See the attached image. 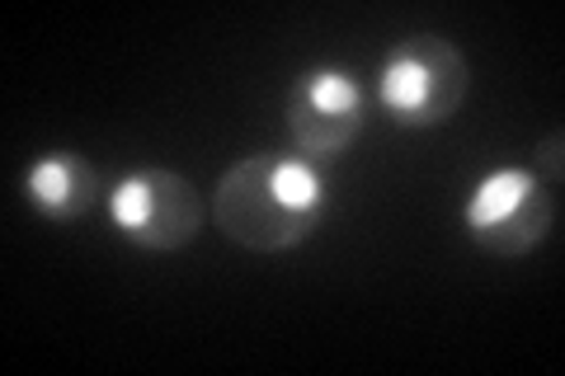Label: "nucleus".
<instances>
[{
  "mask_svg": "<svg viewBox=\"0 0 565 376\" xmlns=\"http://www.w3.org/2000/svg\"><path fill=\"white\" fill-rule=\"evenodd\" d=\"M207 217L232 245L255 255H282L316 236L326 217V184L316 174V160L259 151L236 160L217 179Z\"/></svg>",
  "mask_w": 565,
  "mask_h": 376,
  "instance_id": "f257e3e1",
  "label": "nucleus"
},
{
  "mask_svg": "<svg viewBox=\"0 0 565 376\" xmlns=\"http://www.w3.org/2000/svg\"><path fill=\"white\" fill-rule=\"evenodd\" d=\"M471 89V66L438 33L401 39L377 71V104L401 128H444L462 109Z\"/></svg>",
  "mask_w": 565,
  "mask_h": 376,
  "instance_id": "f03ea898",
  "label": "nucleus"
},
{
  "mask_svg": "<svg viewBox=\"0 0 565 376\" xmlns=\"http://www.w3.org/2000/svg\"><path fill=\"white\" fill-rule=\"evenodd\" d=\"M467 236L494 259H523L556 226V189L537 170H490L462 207Z\"/></svg>",
  "mask_w": 565,
  "mask_h": 376,
  "instance_id": "7ed1b4c3",
  "label": "nucleus"
},
{
  "mask_svg": "<svg viewBox=\"0 0 565 376\" xmlns=\"http://www.w3.org/2000/svg\"><path fill=\"white\" fill-rule=\"evenodd\" d=\"M104 207H109V222L122 236L141 249H156V255L184 249L207 222L203 193L193 189L184 174L161 170V165H147L128 179H118L109 189V198H104Z\"/></svg>",
  "mask_w": 565,
  "mask_h": 376,
  "instance_id": "20e7f679",
  "label": "nucleus"
},
{
  "mask_svg": "<svg viewBox=\"0 0 565 376\" xmlns=\"http://www.w3.org/2000/svg\"><path fill=\"white\" fill-rule=\"evenodd\" d=\"M282 122H288L297 155L334 160L363 132V89L349 71L334 66L302 71L282 95Z\"/></svg>",
  "mask_w": 565,
  "mask_h": 376,
  "instance_id": "39448f33",
  "label": "nucleus"
},
{
  "mask_svg": "<svg viewBox=\"0 0 565 376\" xmlns=\"http://www.w3.org/2000/svg\"><path fill=\"white\" fill-rule=\"evenodd\" d=\"M24 198L43 212L47 222H81L90 217L104 198V184H99V170L90 165L85 155L76 151H52L39 155L24 174Z\"/></svg>",
  "mask_w": 565,
  "mask_h": 376,
  "instance_id": "423d86ee",
  "label": "nucleus"
},
{
  "mask_svg": "<svg viewBox=\"0 0 565 376\" xmlns=\"http://www.w3.org/2000/svg\"><path fill=\"white\" fill-rule=\"evenodd\" d=\"M561 147H565V137H561V128H556L552 137H542L537 151H533L537 170H542V179H546L552 189H561V179H565V155H561Z\"/></svg>",
  "mask_w": 565,
  "mask_h": 376,
  "instance_id": "0eeeda50",
  "label": "nucleus"
}]
</instances>
